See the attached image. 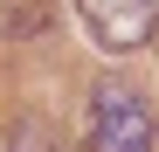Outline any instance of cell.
<instances>
[{"instance_id":"cell-4","label":"cell","mask_w":159,"mask_h":152,"mask_svg":"<svg viewBox=\"0 0 159 152\" xmlns=\"http://www.w3.org/2000/svg\"><path fill=\"white\" fill-rule=\"evenodd\" d=\"M0 28H7V35H42V28H48V7H42V0L7 7V14H0Z\"/></svg>"},{"instance_id":"cell-1","label":"cell","mask_w":159,"mask_h":152,"mask_svg":"<svg viewBox=\"0 0 159 152\" xmlns=\"http://www.w3.org/2000/svg\"><path fill=\"white\" fill-rule=\"evenodd\" d=\"M90 152H152V104L131 83H97L90 90Z\"/></svg>"},{"instance_id":"cell-2","label":"cell","mask_w":159,"mask_h":152,"mask_svg":"<svg viewBox=\"0 0 159 152\" xmlns=\"http://www.w3.org/2000/svg\"><path fill=\"white\" fill-rule=\"evenodd\" d=\"M76 7H83V28L97 35V48H111V56L145 48L159 28V0H76Z\"/></svg>"},{"instance_id":"cell-3","label":"cell","mask_w":159,"mask_h":152,"mask_svg":"<svg viewBox=\"0 0 159 152\" xmlns=\"http://www.w3.org/2000/svg\"><path fill=\"white\" fill-rule=\"evenodd\" d=\"M7 152H62V145L48 132V118H14L7 124Z\"/></svg>"}]
</instances>
